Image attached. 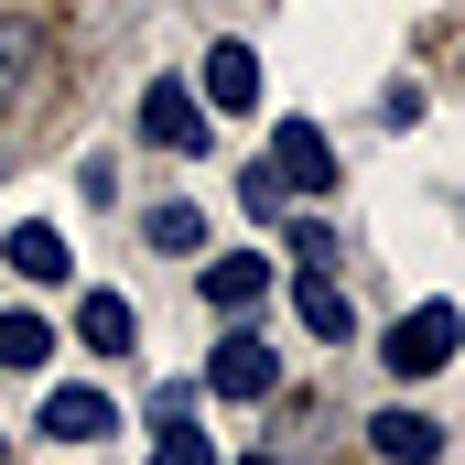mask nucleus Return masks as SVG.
<instances>
[{
    "label": "nucleus",
    "mask_w": 465,
    "mask_h": 465,
    "mask_svg": "<svg viewBox=\"0 0 465 465\" xmlns=\"http://www.w3.org/2000/svg\"><path fill=\"white\" fill-rule=\"evenodd\" d=\"M455 336H465V314H455V303H411V314L379 336V357H390L401 379H433V368L455 357Z\"/></svg>",
    "instance_id": "obj_1"
},
{
    "label": "nucleus",
    "mask_w": 465,
    "mask_h": 465,
    "mask_svg": "<svg viewBox=\"0 0 465 465\" xmlns=\"http://www.w3.org/2000/svg\"><path fill=\"white\" fill-rule=\"evenodd\" d=\"M206 390H217V401H271V390H282V357L260 347V336H228V347L206 357Z\"/></svg>",
    "instance_id": "obj_2"
},
{
    "label": "nucleus",
    "mask_w": 465,
    "mask_h": 465,
    "mask_svg": "<svg viewBox=\"0 0 465 465\" xmlns=\"http://www.w3.org/2000/svg\"><path fill=\"white\" fill-rule=\"evenodd\" d=\"M271 173H282L292 195H325V184H336V152H325V130H314V119H282V130H271Z\"/></svg>",
    "instance_id": "obj_3"
},
{
    "label": "nucleus",
    "mask_w": 465,
    "mask_h": 465,
    "mask_svg": "<svg viewBox=\"0 0 465 465\" xmlns=\"http://www.w3.org/2000/svg\"><path fill=\"white\" fill-rule=\"evenodd\" d=\"M141 141H152V152H195V141H206V109H195L184 87H152V98H141Z\"/></svg>",
    "instance_id": "obj_4"
},
{
    "label": "nucleus",
    "mask_w": 465,
    "mask_h": 465,
    "mask_svg": "<svg viewBox=\"0 0 465 465\" xmlns=\"http://www.w3.org/2000/svg\"><path fill=\"white\" fill-rule=\"evenodd\" d=\"M44 433H54V444H98V433H119V411L98 390H54V401H44Z\"/></svg>",
    "instance_id": "obj_5"
},
{
    "label": "nucleus",
    "mask_w": 465,
    "mask_h": 465,
    "mask_svg": "<svg viewBox=\"0 0 465 465\" xmlns=\"http://www.w3.org/2000/svg\"><path fill=\"white\" fill-rule=\"evenodd\" d=\"M0 260H11L22 282H65V271H76V249H65V238L44 228V217H22V228H11V249H0Z\"/></svg>",
    "instance_id": "obj_6"
},
{
    "label": "nucleus",
    "mask_w": 465,
    "mask_h": 465,
    "mask_svg": "<svg viewBox=\"0 0 465 465\" xmlns=\"http://www.w3.org/2000/svg\"><path fill=\"white\" fill-rule=\"evenodd\" d=\"M368 433H379L390 465H433V455H444V422H433V411H379Z\"/></svg>",
    "instance_id": "obj_7"
},
{
    "label": "nucleus",
    "mask_w": 465,
    "mask_h": 465,
    "mask_svg": "<svg viewBox=\"0 0 465 465\" xmlns=\"http://www.w3.org/2000/svg\"><path fill=\"white\" fill-rule=\"evenodd\" d=\"M206 109H260V54L249 44H217L206 54Z\"/></svg>",
    "instance_id": "obj_8"
},
{
    "label": "nucleus",
    "mask_w": 465,
    "mask_h": 465,
    "mask_svg": "<svg viewBox=\"0 0 465 465\" xmlns=\"http://www.w3.org/2000/svg\"><path fill=\"white\" fill-rule=\"evenodd\" d=\"M260 292H271V260H249V249H238V260H206V303H217V314H249Z\"/></svg>",
    "instance_id": "obj_9"
},
{
    "label": "nucleus",
    "mask_w": 465,
    "mask_h": 465,
    "mask_svg": "<svg viewBox=\"0 0 465 465\" xmlns=\"http://www.w3.org/2000/svg\"><path fill=\"white\" fill-rule=\"evenodd\" d=\"M76 336H87L98 357H119V347H141V314H130L119 292H87V303H76Z\"/></svg>",
    "instance_id": "obj_10"
},
{
    "label": "nucleus",
    "mask_w": 465,
    "mask_h": 465,
    "mask_svg": "<svg viewBox=\"0 0 465 465\" xmlns=\"http://www.w3.org/2000/svg\"><path fill=\"white\" fill-rule=\"evenodd\" d=\"M33 65H44V33H33L22 11H0V109L33 87Z\"/></svg>",
    "instance_id": "obj_11"
},
{
    "label": "nucleus",
    "mask_w": 465,
    "mask_h": 465,
    "mask_svg": "<svg viewBox=\"0 0 465 465\" xmlns=\"http://www.w3.org/2000/svg\"><path fill=\"white\" fill-rule=\"evenodd\" d=\"M292 303H303V325H314L325 347H336V336H347V325H357V314H347V292H336L325 271H303V282H292Z\"/></svg>",
    "instance_id": "obj_12"
},
{
    "label": "nucleus",
    "mask_w": 465,
    "mask_h": 465,
    "mask_svg": "<svg viewBox=\"0 0 465 465\" xmlns=\"http://www.w3.org/2000/svg\"><path fill=\"white\" fill-rule=\"evenodd\" d=\"M33 357H54V325L44 314H0V368H33Z\"/></svg>",
    "instance_id": "obj_13"
},
{
    "label": "nucleus",
    "mask_w": 465,
    "mask_h": 465,
    "mask_svg": "<svg viewBox=\"0 0 465 465\" xmlns=\"http://www.w3.org/2000/svg\"><path fill=\"white\" fill-rule=\"evenodd\" d=\"M141 228H152V249H195V238H206V217H195V206H152Z\"/></svg>",
    "instance_id": "obj_14"
},
{
    "label": "nucleus",
    "mask_w": 465,
    "mask_h": 465,
    "mask_svg": "<svg viewBox=\"0 0 465 465\" xmlns=\"http://www.w3.org/2000/svg\"><path fill=\"white\" fill-rule=\"evenodd\" d=\"M152 465H217V444H206V433H184V422H163V444H152Z\"/></svg>",
    "instance_id": "obj_15"
},
{
    "label": "nucleus",
    "mask_w": 465,
    "mask_h": 465,
    "mask_svg": "<svg viewBox=\"0 0 465 465\" xmlns=\"http://www.w3.org/2000/svg\"><path fill=\"white\" fill-rule=\"evenodd\" d=\"M238 206H249V217H282V206H292V184H282V173H271V163H260V173H249V184H238Z\"/></svg>",
    "instance_id": "obj_16"
},
{
    "label": "nucleus",
    "mask_w": 465,
    "mask_h": 465,
    "mask_svg": "<svg viewBox=\"0 0 465 465\" xmlns=\"http://www.w3.org/2000/svg\"><path fill=\"white\" fill-rule=\"evenodd\" d=\"M249 465H282V455H249Z\"/></svg>",
    "instance_id": "obj_17"
}]
</instances>
